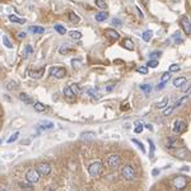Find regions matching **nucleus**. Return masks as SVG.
I'll use <instances>...</instances> for the list:
<instances>
[{
	"instance_id": "obj_56",
	"label": "nucleus",
	"mask_w": 191,
	"mask_h": 191,
	"mask_svg": "<svg viewBox=\"0 0 191 191\" xmlns=\"http://www.w3.org/2000/svg\"><path fill=\"white\" fill-rule=\"evenodd\" d=\"M0 144H1V140H0Z\"/></svg>"
},
{
	"instance_id": "obj_20",
	"label": "nucleus",
	"mask_w": 191,
	"mask_h": 191,
	"mask_svg": "<svg viewBox=\"0 0 191 191\" xmlns=\"http://www.w3.org/2000/svg\"><path fill=\"white\" fill-rule=\"evenodd\" d=\"M54 28H55V31H56L57 33H60V35H65L66 33V28L64 27V25H61V24H55Z\"/></svg>"
},
{
	"instance_id": "obj_6",
	"label": "nucleus",
	"mask_w": 191,
	"mask_h": 191,
	"mask_svg": "<svg viewBox=\"0 0 191 191\" xmlns=\"http://www.w3.org/2000/svg\"><path fill=\"white\" fill-rule=\"evenodd\" d=\"M25 180L28 182H31V184H36V182L40 180V173L37 172V169H28L27 173H25Z\"/></svg>"
},
{
	"instance_id": "obj_9",
	"label": "nucleus",
	"mask_w": 191,
	"mask_h": 191,
	"mask_svg": "<svg viewBox=\"0 0 191 191\" xmlns=\"http://www.w3.org/2000/svg\"><path fill=\"white\" fill-rule=\"evenodd\" d=\"M181 25H182V28H184L186 35H190L191 33V22L187 17H182L181 18Z\"/></svg>"
},
{
	"instance_id": "obj_16",
	"label": "nucleus",
	"mask_w": 191,
	"mask_h": 191,
	"mask_svg": "<svg viewBox=\"0 0 191 191\" xmlns=\"http://www.w3.org/2000/svg\"><path fill=\"white\" fill-rule=\"evenodd\" d=\"M38 127H41V129H52L54 127V124L51 121H47V120H44L41 122H38Z\"/></svg>"
},
{
	"instance_id": "obj_32",
	"label": "nucleus",
	"mask_w": 191,
	"mask_h": 191,
	"mask_svg": "<svg viewBox=\"0 0 191 191\" xmlns=\"http://www.w3.org/2000/svg\"><path fill=\"white\" fill-rule=\"evenodd\" d=\"M131 142L137 144V145L140 148V150H142L143 153H145V148H144V145H143V143H142V142H139V140H137V139H131Z\"/></svg>"
},
{
	"instance_id": "obj_27",
	"label": "nucleus",
	"mask_w": 191,
	"mask_h": 191,
	"mask_svg": "<svg viewBox=\"0 0 191 191\" xmlns=\"http://www.w3.org/2000/svg\"><path fill=\"white\" fill-rule=\"evenodd\" d=\"M3 44H4V46H5L7 49H13V45H12L10 40L8 38V36H4L3 37Z\"/></svg>"
},
{
	"instance_id": "obj_24",
	"label": "nucleus",
	"mask_w": 191,
	"mask_h": 191,
	"mask_svg": "<svg viewBox=\"0 0 191 191\" xmlns=\"http://www.w3.org/2000/svg\"><path fill=\"white\" fill-rule=\"evenodd\" d=\"M69 35L73 40H80V38H82V33H80L79 31H70Z\"/></svg>"
},
{
	"instance_id": "obj_36",
	"label": "nucleus",
	"mask_w": 191,
	"mask_h": 191,
	"mask_svg": "<svg viewBox=\"0 0 191 191\" xmlns=\"http://www.w3.org/2000/svg\"><path fill=\"white\" fill-rule=\"evenodd\" d=\"M137 71L140 74H148V66H139L137 68Z\"/></svg>"
},
{
	"instance_id": "obj_4",
	"label": "nucleus",
	"mask_w": 191,
	"mask_h": 191,
	"mask_svg": "<svg viewBox=\"0 0 191 191\" xmlns=\"http://www.w3.org/2000/svg\"><path fill=\"white\" fill-rule=\"evenodd\" d=\"M121 164V159L117 154H110L107 158V166L111 169H116L117 167H120Z\"/></svg>"
},
{
	"instance_id": "obj_47",
	"label": "nucleus",
	"mask_w": 191,
	"mask_h": 191,
	"mask_svg": "<svg viewBox=\"0 0 191 191\" xmlns=\"http://www.w3.org/2000/svg\"><path fill=\"white\" fill-rule=\"evenodd\" d=\"M134 131H135V133H137V134H140V133H142V131H143V126H142V125H138V126L134 129Z\"/></svg>"
},
{
	"instance_id": "obj_40",
	"label": "nucleus",
	"mask_w": 191,
	"mask_h": 191,
	"mask_svg": "<svg viewBox=\"0 0 191 191\" xmlns=\"http://www.w3.org/2000/svg\"><path fill=\"white\" fill-rule=\"evenodd\" d=\"M145 66H149V68H157L158 66V61L157 60H149L147 62V65Z\"/></svg>"
},
{
	"instance_id": "obj_33",
	"label": "nucleus",
	"mask_w": 191,
	"mask_h": 191,
	"mask_svg": "<svg viewBox=\"0 0 191 191\" xmlns=\"http://www.w3.org/2000/svg\"><path fill=\"white\" fill-rule=\"evenodd\" d=\"M20 186H22V189H25V190H28V191H32V185H31V182H20Z\"/></svg>"
},
{
	"instance_id": "obj_8",
	"label": "nucleus",
	"mask_w": 191,
	"mask_h": 191,
	"mask_svg": "<svg viewBox=\"0 0 191 191\" xmlns=\"http://www.w3.org/2000/svg\"><path fill=\"white\" fill-rule=\"evenodd\" d=\"M36 169H37V172L40 173V176H47L51 172V166L49 163H40Z\"/></svg>"
},
{
	"instance_id": "obj_31",
	"label": "nucleus",
	"mask_w": 191,
	"mask_h": 191,
	"mask_svg": "<svg viewBox=\"0 0 191 191\" xmlns=\"http://www.w3.org/2000/svg\"><path fill=\"white\" fill-rule=\"evenodd\" d=\"M96 4L101 9H106V8H107V3H106L105 0H96Z\"/></svg>"
},
{
	"instance_id": "obj_10",
	"label": "nucleus",
	"mask_w": 191,
	"mask_h": 191,
	"mask_svg": "<svg viewBox=\"0 0 191 191\" xmlns=\"http://www.w3.org/2000/svg\"><path fill=\"white\" fill-rule=\"evenodd\" d=\"M105 35L112 41H117L118 38H120V33H118L117 31H115L113 28H107L105 31Z\"/></svg>"
},
{
	"instance_id": "obj_22",
	"label": "nucleus",
	"mask_w": 191,
	"mask_h": 191,
	"mask_svg": "<svg viewBox=\"0 0 191 191\" xmlns=\"http://www.w3.org/2000/svg\"><path fill=\"white\" fill-rule=\"evenodd\" d=\"M69 19H70V22H71V23H78L79 20H80L79 17L76 15L75 13H73V12H70V13H69Z\"/></svg>"
},
{
	"instance_id": "obj_43",
	"label": "nucleus",
	"mask_w": 191,
	"mask_h": 191,
	"mask_svg": "<svg viewBox=\"0 0 191 191\" xmlns=\"http://www.w3.org/2000/svg\"><path fill=\"white\" fill-rule=\"evenodd\" d=\"M31 52H32V46L27 45V46H25V50H24V56H28Z\"/></svg>"
},
{
	"instance_id": "obj_49",
	"label": "nucleus",
	"mask_w": 191,
	"mask_h": 191,
	"mask_svg": "<svg viewBox=\"0 0 191 191\" xmlns=\"http://www.w3.org/2000/svg\"><path fill=\"white\" fill-rule=\"evenodd\" d=\"M164 84H166V83H163V82H160V83L158 84V86L155 87V89H157V91H160V89H163V88H164Z\"/></svg>"
},
{
	"instance_id": "obj_29",
	"label": "nucleus",
	"mask_w": 191,
	"mask_h": 191,
	"mask_svg": "<svg viewBox=\"0 0 191 191\" xmlns=\"http://www.w3.org/2000/svg\"><path fill=\"white\" fill-rule=\"evenodd\" d=\"M96 137V134L93 131H88V133H83L82 134V139H93Z\"/></svg>"
},
{
	"instance_id": "obj_13",
	"label": "nucleus",
	"mask_w": 191,
	"mask_h": 191,
	"mask_svg": "<svg viewBox=\"0 0 191 191\" xmlns=\"http://www.w3.org/2000/svg\"><path fill=\"white\" fill-rule=\"evenodd\" d=\"M168 102H169V98H168V97H163L162 99L158 101V102H157V103H155V107H157V108H160V110H162V108H164V107H167Z\"/></svg>"
},
{
	"instance_id": "obj_30",
	"label": "nucleus",
	"mask_w": 191,
	"mask_h": 191,
	"mask_svg": "<svg viewBox=\"0 0 191 191\" xmlns=\"http://www.w3.org/2000/svg\"><path fill=\"white\" fill-rule=\"evenodd\" d=\"M140 87V89L142 91H144L148 94V93H150V91H152V86L150 84H142V86H139Z\"/></svg>"
},
{
	"instance_id": "obj_21",
	"label": "nucleus",
	"mask_w": 191,
	"mask_h": 191,
	"mask_svg": "<svg viewBox=\"0 0 191 191\" xmlns=\"http://www.w3.org/2000/svg\"><path fill=\"white\" fill-rule=\"evenodd\" d=\"M152 37H153V32H152V31H145V32H144L143 35H142V38H143V40L145 41V42H149V41L152 40Z\"/></svg>"
},
{
	"instance_id": "obj_2",
	"label": "nucleus",
	"mask_w": 191,
	"mask_h": 191,
	"mask_svg": "<svg viewBox=\"0 0 191 191\" xmlns=\"http://www.w3.org/2000/svg\"><path fill=\"white\" fill-rule=\"evenodd\" d=\"M121 176L124 177L126 181H133V180H135V177H137V172H135L133 166H125V167H122V169H121Z\"/></svg>"
},
{
	"instance_id": "obj_42",
	"label": "nucleus",
	"mask_w": 191,
	"mask_h": 191,
	"mask_svg": "<svg viewBox=\"0 0 191 191\" xmlns=\"http://www.w3.org/2000/svg\"><path fill=\"white\" fill-rule=\"evenodd\" d=\"M112 24L116 25V27H121V25H122V22H121V20L118 19V18H113V19H112Z\"/></svg>"
},
{
	"instance_id": "obj_44",
	"label": "nucleus",
	"mask_w": 191,
	"mask_h": 191,
	"mask_svg": "<svg viewBox=\"0 0 191 191\" xmlns=\"http://www.w3.org/2000/svg\"><path fill=\"white\" fill-rule=\"evenodd\" d=\"M149 145H150V153H149V155H150V158H153V155H154V143H153L152 140H149Z\"/></svg>"
},
{
	"instance_id": "obj_55",
	"label": "nucleus",
	"mask_w": 191,
	"mask_h": 191,
	"mask_svg": "<svg viewBox=\"0 0 191 191\" xmlns=\"http://www.w3.org/2000/svg\"><path fill=\"white\" fill-rule=\"evenodd\" d=\"M0 191H5V190H4V189H0Z\"/></svg>"
},
{
	"instance_id": "obj_37",
	"label": "nucleus",
	"mask_w": 191,
	"mask_h": 191,
	"mask_svg": "<svg viewBox=\"0 0 191 191\" xmlns=\"http://www.w3.org/2000/svg\"><path fill=\"white\" fill-rule=\"evenodd\" d=\"M80 65H82V61L80 60H75V59H73V60H71V66L74 68H76V69H78V68H80Z\"/></svg>"
},
{
	"instance_id": "obj_7",
	"label": "nucleus",
	"mask_w": 191,
	"mask_h": 191,
	"mask_svg": "<svg viewBox=\"0 0 191 191\" xmlns=\"http://www.w3.org/2000/svg\"><path fill=\"white\" fill-rule=\"evenodd\" d=\"M185 130H186V122H185V121H182V120H177V121L175 122V124H173V127H172L173 134L180 135V134L184 133Z\"/></svg>"
},
{
	"instance_id": "obj_3",
	"label": "nucleus",
	"mask_w": 191,
	"mask_h": 191,
	"mask_svg": "<svg viewBox=\"0 0 191 191\" xmlns=\"http://www.w3.org/2000/svg\"><path fill=\"white\" fill-rule=\"evenodd\" d=\"M172 185H173V187L177 189V190H184L186 187V185H187V178H186L185 176H182V175H178L173 178Z\"/></svg>"
},
{
	"instance_id": "obj_19",
	"label": "nucleus",
	"mask_w": 191,
	"mask_h": 191,
	"mask_svg": "<svg viewBox=\"0 0 191 191\" xmlns=\"http://www.w3.org/2000/svg\"><path fill=\"white\" fill-rule=\"evenodd\" d=\"M33 107H35V110L37 112H44L46 111V106L44 103H41V102H35L33 103Z\"/></svg>"
},
{
	"instance_id": "obj_14",
	"label": "nucleus",
	"mask_w": 191,
	"mask_h": 191,
	"mask_svg": "<svg viewBox=\"0 0 191 191\" xmlns=\"http://www.w3.org/2000/svg\"><path fill=\"white\" fill-rule=\"evenodd\" d=\"M94 18H96L97 22H103V20H106L108 18V13L107 12H99L94 15Z\"/></svg>"
},
{
	"instance_id": "obj_54",
	"label": "nucleus",
	"mask_w": 191,
	"mask_h": 191,
	"mask_svg": "<svg viewBox=\"0 0 191 191\" xmlns=\"http://www.w3.org/2000/svg\"><path fill=\"white\" fill-rule=\"evenodd\" d=\"M172 1H173V3H176V1H178V0H172Z\"/></svg>"
},
{
	"instance_id": "obj_28",
	"label": "nucleus",
	"mask_w": 191,
	"mask_h": 191,
	"mask_svg": "<svg viewBox=\"0 0 191 191\" xmlns=\"http://www.w3.org/2000/svg\"><path fill=\"white\" fill-rule=\"evenodd\" d=\"M176 107H177V103L175 102V103H173L172 106H169L168 108H166V110H164V111H163V115H164V116H167V115L171 113V112H172V111H173V110H175Z\"/></svg>"
},
{
	"instance_id": "obj_46",
	"label": "nucleus",
	"mask_w": 191,
	"mask_h": 191,
	"mask_svg": "<svg viewBox=\"0 0 191 191\" xmlns=\"http://www.w3.org/2000/svg\"><path fill=\"white\" fill-rule=\"evenodd\" d=\"M173 38H175V40L178 42V44H181V42H182V38L180 37V32H176L175 35H173Z\"/></svg>"
},
{
	"instance_id": "obj_48",
	"label": "nucleus",
	"mask_w": 191,
	"mask_h": 191,
	"mask_svg": "<svg viewBox=\"0 0 191 191\" xmlns=\"http://www.w3.org/2000/svg\"><path fill=\"white\" fill-rule=\"evenodd\" d=\"M88 94H91L93 98H96V97H97V93L93 91V89H88Z\"/></svg>"
},
{
	"instance_id": "obj_15",
	"label": "nucleus",
	"mask_w": 191,
	"mask_h": 191,
	"mask_svg": "<svg viewBox=\"0 0 191 191\" xmlns=\"http://www.w3.org/2000/svg\"><path fill=\"white\" fill-rule=\"evenodd\" d=\"M122 46L126 49V50H129V51H133L135 47H134V42L133 40H130V38H125L124 42H122Z\"/></svg>"
},
{
	"instance_id": "obj_1",
	"label": "nucleus",
	"mask_w": 191,
	"mask_h": 191,
	"mask_svg": "<svg viewBox=\"0 0 191 191\" xmlns=\"http://www.w3.org/2000/svg\"><path fill=\"white\" fill-rule=\"evenodd\" d=\"M88 172L92 177H99L102 173H103V164H102V162H99V160H96V162L89 164Z\"/></svg>"
},
{
	"instance_id": "obj_50",
	"label": "nucleus",
	"mask_w": 191,
	"mask_h": 191,
	"mask_svg": "<svg viewBox=\"0 0 191 191\" xmlns=\"http://www.w3.org/2000/svg\"><path fill=\"white\" fill-rule=\"evenodd\" d=\"M25 36H27V33H25V32H19V33H18V38H19V40H22V38H25Z\"/></svg>"
},
{
	"instance_id": "obj_17",
	"label": "nucleus",
	"mask_w": 191,
	"mask_h": 191,
	"mask_svg": "<svg viewBox=\"0 0 191 191\" xmlns=\"http://www.w3.org/2000/svg\"><path fill=\"white\" fill-rule=\"evenodd\" d=\"M185 83H186V78H185V76H180V78H177V79L173 80V86H175L176 88H181Z\"/></svg>"
},
{
	"instance_id": "obj_18",
	"label": "nucleus",
	"mask_w": 191,
	"mask_h": 191,
	"mask_svg": "<svg viewBox=\"0 0 191 191\" xmlns=\"http://www.w3.org/2000/svg\"><path fill=\"white\" fill-rule=\"evenodd\" d=\"M28 29H29V32L35 33V35H41V33H44V32H45V28H42V27H37V25H31V27H29Z\"/></svg>"
},
{
	"instance_id": "obj_23",
	"label": "nucleus",
	"mask_w": 191,
	"mask_h": 191,
	"mask_svg": "<svg viewBox=\"0 0 191 191\" xmlns=\"http://www.w3.org/2000/svg\"><path fill=\"white\" fill-rule=\"evenodd\" d=\"M70 89H71V92L74 93V96H78V94H80V92H82V91H80V88H79V86H78V84H75V83L71 84Z\"/></svg>"
},
{
	"instance_id": "obj_34",
	"label": "nucleus",
	"mask_w": 191,
	"mask_h": 191,
	"mask_svg": "<svg viewBox=\"0 0 191 191\" xmlns=\"http://www.w3.org/2000/svg\"><path fill=\"white\" fill-rule=\"evenodd\" d=\"M160 55H162V51H154V52H152L149 55V57H150V60H155V59L159 57Z\"/></svg>"
},
{
	"instance_id": "obj_39",
	"label": "nucleus",
	"mask_w": 191,
	"mask_h": 191,
	"mask_svg": "<svg viewBox=\"0 0 191 191\" xmlns=\"http://www.w3.org/2000/svg\"><path fill=\"white\" fill-rule=\"evenodd\" d=\"M18 137H19V133H14V134H13V135H12V137H10L9 139L7 140V142L10 144V143H13V142H15V140L18 139Z\"/></svg>"
},
{
	"instance_id": "obj_35",
	"label": "nucleus",
	"mask_w": 191,
	"mask_h": 191,
	"mask_svg": "<svg viewBox=\"0 0 191 191\" xmlns=\"http://www.w3.org/2000/svg\"><path fill=\"white\" fill-rule=\"evenodd\" d=\"M64 94L68 96V97H74V93L71 92L70 87H65V88H64Z\"/></svg>"
},
{
	"instance_id": "obj_52",
	"label": "nucleus",
	"mask_w": 191,
	"mask_h": 191,
	"mask_svg": "<svg viewBox=\"0 0 191 191\" xmlns=\"http://www.w3.org/2000/svg\"><path fill=\"white\" fill-rule=\"evenodd\" d=\"M152 173H153V175L155 176V175H158V173H159V171H158V169H154V171H153Z\"/></svg>"
},
{
	"instance_id": "obj_41",
	"label": "nucleus",
	"mask_w": 191,
	"mask_h": 191,
	"mask_svg": "<svg viewBox=\"0 0 191 191\" xmlns=\"http://www.w3.org/2000/svg\"><path fill=\"white\" fill-rule=\"evenodd\" d=\"M180 70V66L177 65V64H172V65H169V73H173V71H178Z\"/></svg>"
},
{
	"instance_id": "obj_26",
	"label": "nucleus",
	"mask_w": 191,
	"mask_h": 191,
	"mask_svg": "<svg viewBox=\"0 0 191 191\" xmlns=\"http://www.w3.org/2000/svg\"><path fill=\"white\" fill-rule=\"evenodd\" d=\"M69 50H70L69 44H64V45H61V47L59 49V52H60L61 55H64V54H66Z\"/></svg>"
},
{
	"instance_id": "obj_11",
	"label": "nucleus",
	"mask_w": 191,
	"mask_h": 191,
	"mask_svg": "<svg viewBox=\"0 0 191 191\" xmlns=\"http://www.w3.org/2000/svg\"><path fill=\"white\" fill-rule=\"evenodd\" d=\"M44 74H45V68H41L40 70H31L29 71V76L33 79H40Z\"/></svg>"
},
{
	"instance_id": "obj_45",
	"label": "nucleus",
	"mask_w": 191,
	"mask_h": 191,
	"mask_svg": "<svg viewBox=\"0 0 191 191\" xmlns=\"http://www.w3.org/2000/svg\"><path fill=\"white\" fill-rule=\"evenodd\" d=\"M15 87H17L15 82H9V83H8V86H7V89H8V91H12V89H14Z\"/></svg>"
},
{
	"instance_id": "obj_53",
	"label": "nucleus",
	"mask_w": 191,
	"mask_h": 191,
	"mask_svg": "<svg viewBox=\"0 0 191 191\" xmlns=\"http://www.w3.org/2000/svg\"><path fill=\"white\" fill-rule=\"evenodd\" d=\"M147 127H148V129H149V130H153V127H152V125H145Z\"/></svg>"
},
{
	"instance_id": "obj_38",
	"label": "nucleus",
	"mask_w": 191,
	"mask_h": 191,
	"mask_svg": "<svg viewBox=\"0 0 191 191\" xmlns=\"http://www.w3.org/2000/svg\"><path fill=\"white\" fill-rule=\"evenodd\" d=\"M171 79V73H164L163 74V76H162V79H160V82H163V83H166V82H168V80Z\"/></svg>"
},
{
	"instance_id": "obj_51",
	"label": "nucleus",
	"mask_w": 191,
	"mask_h": 191,
	"mask_svg": "<svg viewBox=\"0 0 191 191\" xmlns=\"http://www.w3.org/2000/svg\"><path fill=\"white\" fill-rule=\"evenodd\" d=\"M137 12H138V14H139V18H142V19H143V17H144V15H143V13L140 12V9H139L138 7H137Z\"/></svg>"
},
{
	"instance_id": "obj_12",
	"label": "nucleus",
	"mask_w": 191,
	"mask_h": 191,
	"mask_svg": "<svg viewBox=\"0 0 191 191\" xmlns=\"http://www.w3.org/2000/svg\"><path fill=\"white\" fill-rule=\"evenodd\" d=\"M19 99L22 101V102H24V103H27V105L35 103V102H33V99H32V97H29L27 93H20V94H19Z\"/></svg>"
},
{
	"instance_id": "obj_5",
	"label": "nucleus",
	"mask_w": 191,
	"mask_h": 191,
	"mask_svg": "<svg viewBox=\"0 0 191 191\" xmlns=\"http://www.w3.org/2000/svg\"><path fill=\"white\" fill-rule=\"evenodd\" d=\"M50 75H52L57 79H61L66 75V70L65 68H61V66H52L50 69Z\"/></svg>"
},
{
	"instance_id": "obj_25",
	"label": "nucleus",
	"mask_w": 191,
	"mask_h": 191,
	"mask_svg": "<svg viewBox=\"0 0 191 191\" xmlns=\"http://www.w3.org/2000/svg\"><path fill=\"white\" fill-rule=\"evenodd\" d=\"M9 20L10 22H14V23H19V24H23L25 22L24 19H20V18H18V17H15V15H9Z\"/></svg>"
}]
</instances>
